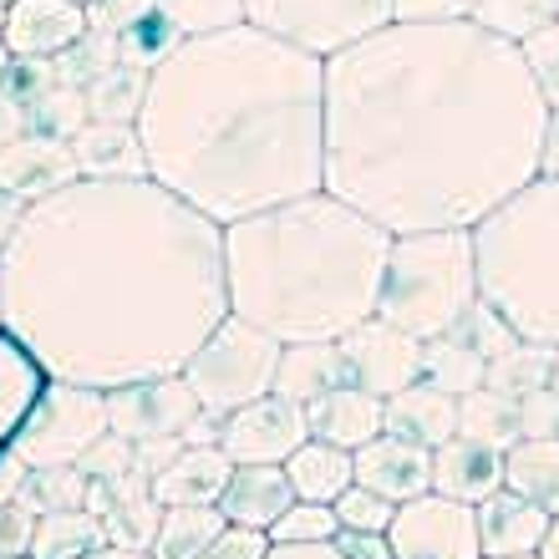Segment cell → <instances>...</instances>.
<instances>
[{"mask_svg":"<svg viewBox=\"0 0 559 559\" xmlns=\"http://www.w3.org/2000/svg\"><path fill=\"white\" fill-rule=\"evenodd\" d=\"M549 103L478 21H386L325 57V193L386 235L473 229L539 178Z\"/></svg>","mask_w":559,"mask_h":559,"instance_id":"cell-1","label":"cell"},{"mask_svg":"<svg viewBox=\"0 0 559 559\" xmlns=\"http://www.w3.org/2000/svg\"><path fill=\"white\" fill-rule=\"evenodd\" d=\"M224 316V229L153 178H72L0 245V325L61 382L178 377Z\"/></svg>","mask_w":559,"mask_h":559,"instance_id":"cell-2","label":"cell"},{"mask_svg":"<svg viewBox=\"0 0 559 559\" xmlns=\"http://www.w3.org/2000/svg\"><path fill=\"white\" fill-rule=\"evenodd\" d=\"M147 178L219 224L325 189V61L239 21L147 67Z\"/></svg>","mask_w":559,"mask_h":559,"instance_id":"cell-3","label":"cell"},{"mask_svg":"<svg viewBox=\"0 0 559 559\" xmlns=\"http://www.w3.org/2000/svg\"><path fill=\"white\" fill-rule=\"evenodd\" d=\"M386 235L336 193H300L224 224V295L229 316L260 325L280 346L341 341L377 316Z\"/></svg>","mask_w":559,"mask_h":559,"instance_id":"cell-4","label":"cell"},{"mask_svg":"<svg viewBox=\"0 0 559 559\" xmlns=\"http://www.w3.org/2000/svg\"><path fill=\"white\" fill-rule=\"evenodd\" d=\"M478 300L519 341L559 346V178L539 174L473 224Z\"/></svg>","mask_w":559,"mask_h":559,"instance_id":"cell-5","label":"cell"},{"mask_svg":"<svg viewBox=\"0 0 559 559\" xmlns=\"http://www.w3.org/2000/svg\"><path fill=\"white\" fill-rule=\"evenodd\" d=\"M478 306L473 229H417L392 235L377 316L417 341L453 336Z\"/></svg>","mask_w":559,"mask_h":559,"instance_id":"cell-6","label":"cell"},{"mask_svg":"<svg viewBox=\"0 0 559 559\" xmlns=\"http://www.w3.org/2000/svg\"><path fill=\"white\" fill-rule=\"evenodd\" d=\"M280 346L270 331L260 325L239 321V316H224L214 331L204 336V346L183 361V386L193 392V402L204 413L224 417L245 407V402H260L275 392V377H280Z\"/></svg>","mask_w":559,"mask_h":559,"instance_id":"cell-7","label":"cell"},{"mask_svg":"<svg viewBox=\"0 0 559 559\" xmlns=\"http://www.w3.org/2000/svg\"><path fill=\"white\" fill-rule=\"evenodd\" d=\"M107 432H112L107 392L82 386V382H61V377H46L36 407H31L21 432L11 438V453L21 457V468L51 473V468L76 463V457H87Z\"/></svg>","mask_w":559,"mask_h":559,"instance_id":"cell-8","label":"cell"},{"mask_svg":"<svg viewBox=\"0 0 559 559\" xmlns=\"http://www.w3.org/2000/svg\"><path fill=\"white\" fill-rule=\"evenodd\" d=\"M245 21L316 57H336L392 21V0H245Z\"/></svg>","mask_w":559,"mask_h":559,"instance_id":"cell-9","label":"cell"},{"mask_svg":"<svg viewBox=\"0 0 559 559\" xmlns=\"http://www.w3.org/2000/svg\"><path fill=\"white\" fill-rule=\"evenodd\" d=\"M386 545L397 559H484V539H478V509L442 493H423V499L402 503Z\"/></svg>","mask_w":559,"mask_h":559,"instance_id":"cell-10","label":"cell"},{"mask_svg":"<svg viewBox=\"0 0 559 559\" xmlns=\"http://www.w3.org/2000/svg\"><path fill=\"white\" fill-rule=\"evenodd\" d=\"M306 438H310L306 407L280 397V392H270L260 402H245V407L219 417V453L235 468L239 463H285Z\"/></svg>","mask_w":559,"mask_h":559,"instance_id":"cell-11","label":"cell"},{"mask_svg":"<svg viewBox=\"0 0 559 559\" xmlns=\"http://www.w3.org/2000/svg\"><path fill=\"white\" fill-rule=\"evenodd\" d=\"M341 352H346L352 382L367 386L371 397L382 402L423 377V341L397 331V325H386L382 316H371V321L356 325L352 336H341Z\"/></svg>","mask_w":559,"mask_h":559,"instance_id":"cell-12","label":"cell"},{"mask_svg":"<svg viewBox=\"0 0 559 559\" xmlns=\"http://www.w3.org/2000/svg\"><path fill=\"white\" fill-rule=\"evenodd\" d=\"M87 41V5L72 0H11L5 5V46L15 61H51Z\"/></svg>","mask_w":559,"mask_h":559,"instance_id":"cell-13","label":"cell"},{"mask_svg":"<svg viewBox=\"0 0 559 559\" xmlns=\"http://www.w3.org/2000/svg\"><path fill=\"white\" fill-rule=\"evenodd\" d=\"M356 484L377 488L382 499H392L402 509V503L432 493V448L407 442L397 432H382L367 448H356Z\"/></svg>","mask_w":559,"mask_h":559,"instance_id":"cell-14","label":"cell"},{"mask_svg":"<svg viewBox=\"0 0 559 559\" xmlns=\"http://www.w3.org/2000/svg\"><path fill=\"white\" fill-rule=\"evenodd\" d=\"M503 488V448H488L478 438H448L442 448H432V493L457 503H478L488 493Z\"/></svg>","mask_w":559,"mask_h":559,"instance_id":"cell-15","label":"cell"},{"mask_svg":"<svg viewBox=\"0 0 559 559\" xmlns=\"http://www.w3.org/2000/svg\"><path fill=\"white\" fill-rule=\"evenodd\" d=\"M549 534V514L539 503H530L514 488H499L478 503V539H484V559H519L539 555Z\"/></svg>","mask_w":559,"mask_h":559,"instance_id":"cell-16","label":"cell"},{"mask_svg":"<svg viewBox=\"0 0 559 559\" xmlns=\"http://www.w3.org/2000/svg\"><path fill=\"white\" fill-rule=\"evenodd\" d=\"M306 417H310V438L336 442V448H346V453L367 448L371 438H382L386 432V402L371 397L367 386H356V382L316 397L306 407Z\"/></svg>","mask_w":559,"mask_h":559,"instance_id":"cell-17","label":"cell"},{"mask_svg":"<svg viewBox=\"0 0 559 559\" xmlns=\"http://www.w3.org/2000/svg\"><path fill=\"white\" fill-rule=\"evenodd\" d=\"M295 503V488L285 478V463H239L219 493V514L239 530H270Z\"/></svg>","mask_w":559,"mask_h":559,"instance_id":"cell-18","label":"cell"},{"mask_svg":"<svg viewBox=\"0 0 559 559\" xmlns=\"http://www.w3.org/2000/svg\"><path fill=\"white\" fill-rule=\"evenodd\" d=\"M76 178H147V153L138 138V122H82L72 143Z\"/></svg>","mask_w":559,"mask_h":559,"instance_id":"cell-19","label":"cell"},{"mask_svg":"<svg viewBox=\"0 0 559 559\" xmlns=\"http://www.w3.org/2000/svg\"><path fill=\"white\" fill-rule=\"evenodd\" d=\"M386 432L423 442V448H442L448 438H457V397L442 392L438 382L417 377L413 386L386 397Z\"/></svg>","mask_w":559,"mask_h":559,"instance_id":"cell-20","label":"cell"},{"mask_svg":"<svg viewBox=\"0 0 559 559\" xmlns=\"http://www.w3.org/2000/svg\"><path fill=\"white\" fill-rule=\"evenodd\" d=\"M72 147H57L46 138H15V143L0 147V189L15 193V199H41V193L72 183Z\"/></svg>","mask_w":559,"mask_h":559,"instance_id":"cell-21","label":"cell"},{"mask_svg":"<svg viewBox=\"0 0 559 559\" xmlns=\"http://www.w3.org/2000/svg\"><path fill=\"white\" fill-rule=\"evenodd\" d=\"M346 382H352V367H346L341 341H300V346L280 352L275 392L300 402V407H310L316 397H325V392H336Z\"/></svg>","mask_w":559,"mask_h":559,"instance_id":"cell-22","label":"cell"},{"mask_svg":"<svg viewBox=\"0 0 559 559\" xmlns=\"http://www.w3.org/2000/svg\"><path fill=\"white\" fill-rule=\"evenodd\" d=\"M285 478H290L295 499L336 503L341 493L356 484V453H346V448H336V442L306 438L290 457H285Z\"/></svg>","mask_w":559,"mask_h":559,"instance_id":"cell-23","label":"cell"},{"mask_svg":"<svg viewBox=\"0 0 559 559\" xmlns=\"http://www.w3.org/2000/svg\"><path fill=\"white\" fill-rule=\"evenodd\" d=\"M41 386H46V367L0 325V448H11V438L21 432L26 413L41 397Z\"/></svg>","mask_w":559,"mask_h":559,"instance_id":"cell-24","label":"cell"},{"mask_svg":"<svg viewBox=\"0 0 559 559\" xmlns=\"http://www.w3.org/2000/svg\"><path fill=\"white\" fill-rule=\"evenodd\" d=\"M503 488L559 514V438H519L503 448Z\"/></svg>","mask_w":559,"mask_h":559,"instance_id":"cell-25","label":"cell"},{"mask_svg":"<svg viewBox=\"0 0 559 559\" xmlns=\"http://www.w3.org/2000/svg\"><path fill=\"white\" fill-rule=\"evenodd\" d=\"M245 21V0H158L147 21H138L143 31H158V46L189 41V36H209V31H229Z\"/></svg>","mask_w":559,"mask_h":559,"instance_id":"cell-26","label":"cell"},{"mask_svg":"<svg viewBox=\"0 0 559 559\" xmlns=\"http://www.w3.org/2000/svg\"><path fill=\"white\" fill-rule=\"evenodd\" d=\"M235 463L219 448H183V453L158 473V499L163 503H219Z\"/></svg>","mask_w":559,"mask_h":559,"instance_id":"cell-27","label":"cell"},{"mask_svg":"<svg viewBox=\"0 0 559 559\" xmlns=\"http://www.w3.org/2000/svg\"><path fill=\"white\" fill-rule=\"evenodd\" d=\"M229 530V519L219 514V503H168L153 530V555L158 559H199L219 534Z\"/></svg>","mask_w":559,"mask_h":559,"instance_id":"cell-28","label":"cell"},{"mask_svg":"<svg viewBox=\"0 0 559 559\" xmlns=\"http://www.w3.org/2000/svg\"><path fill=\"white\" fill-rule=\"evenodd\" d=\"M457 432L488 448H514L524 438V407L499 386H478L468 397H457Z\"/></svg>","mask_w":559,"mask_h":559,"instance_id":"cell-29","label":"cell"},{"mask_svg":"<svg viewBox=\"0 0 559 559\" xmlns=\"http://www.w3.org/2000/svg\"><path fill=\"white\" fill-rule=\"evenodd\" d=\"M423 377L438 382L442 392H453V397H468V392L488 386V356L463 331H453V336L423 341Z\"/></svg>","mask_w":559,"mask_h":559,"instance_id":"cell-30","label":"cell"},{"mask_svg":"<svg viewBox=\"0 0 559 559\" xmlns=\"http://www.w3.org/2000/svg\"><path fill=\"white\" fill-rule=\"evenodd\" d=\"M103 545V530L92 514L76 509H51L36 514V534H31V559H82L87 549Z\"/></svg>","mask_w":559,"mask_h":559,"instance_id":"cell-31","label":"cell"},{"mask_svg":"<svg viewBox=\"0 0 559 559\" xmlns=\"http://www.w3.org/2000/svg\"><path fill=\"white\" fill-rule=\"evenodd\" d=\"M468 21H478L503 41H530L559 21V0H478Z\"/></svg>","mask_w":559,"mask_h":559,"instance_id":"cell-32","label":"cell"},{"mask_svg":"<svg viewBox=\"0 0 559 559\" xmlns=\"http://www.w3.org/2000/svg\"><path fill=\"white\" fill-rule=\"evenodd\" d=\"M549 361H555V346H534V341H514L503 356L488 361V386H499L509 397H530V392H545L549 386Z\"/></svg>","mask_w":559,"mask_h":559,"instance_id":"cell-33","label":"cell"},{"mask_svg":"<svg viewBox=\"0 0 559 559\" xmlns=\"http://www.w3.org/2000/svg\"><path fill=\"white\" fill-rule=\"evenodd\" d=\"M265 534H270V545H325V539H336L341 534V519H336L331 503L295 499Z\"/></svg>","mask_w":559,"mask_h":559,"instance_id":"cell-34","label":"cell"},{"mask_svg":"<svg viewBox=\"0 0 559 559\" xmlns=\"http://www.w3.org/2000/svg\"><path fill=\"white\" fill-rule=\"evenodd\" d=\"M331 509H336L341 530H352V534H386L392 530V519H397V503L382 499V493L367 488V484H352Z\"/></svg>","mask_w":559,"mask_h":559,"instance_id":"cell-35","label":"cell"},{"mask_svg":"<svg viewBox=\"0 0 559 559\" xmlns=\"http://www.w3.org/2000/svg\"><path fill=\"white\" fill-rule=\"evenodd\" d=\"M519 46H524V61H530L534 82H539V97H545L549 107H559V21Z\"/></svg>","mask_w":559,"mask_h":559,"instance_id":"cell-36","label":"cell"},{"mask_svg":"<svg viewBox=\"0 0 559 559\" xmlns=\"http://www.w3.org/2000/svg\"><path fill=\"white\" fill-rule=\"evenodd\" d=\"M457 331H463V336H468L473 346H478V352L488 356V361H493V356H503V352H509V346H514V341H519L514 331H509V325H503L499 316H493V310L484 306V300H478V306L468 310V321L457 325Z\"/></svg>","mask_w":559,"mask_h":559,"instance_id":"cell-37","label":"cell"},{"mask_svg":"<svg viewBox=\"0 0 559 559\" xmlns=\"http://www.w3.org/2000/svg\"><path fill=\"white\" fill-rule=\"evenodd\" d=\"M31 534H36V509L26 499H0V555H31Z\"/></svg>","mask_w":559,"mask_h":559,"instance_id":"cell-38","label":"cell"},{"mask_svg":"<svg viewBox=\"0 0 559 559\" xmlns=\"http://www.w3.org/2000/svg\"><path fill=\"white\" fill-rule=\"evenodd\" d=\"M265 555H270V534L265 530H239V524H229V530H224L199 559H265Z\"/></svg>","mask_w":559,"mask_h":559,"instance_id":"cell-39","label":"cell"},{"mask_svg":"<svg viewBox=\"0 0 559 559\" xmlns=\"http://www.w3.org/2000/svg\"><path fill=\"white\" fill-rule=\"evenodd\" d=\"M478 0H392V21H468Z\"/></svg>","mask_w":559,"mask_h":559,"instance_id":"cell-40","label":"cell"},{"mask_svg":"<svg viewBox=\"0 0 559 559\" xmlns=\"http://www.w3.org/2000/svg\"><path fill=\"white\" fill-rule=\"evenodd\" d=\"M519 407H524V438H559V397L549 386L530 392Z\"/></svg>","mask_w":559,"mask_h":559,"instance_id":"cell-41","label":"cell"},{"mask_svg":"<svg viewBox=\"0 0 559 559\" xmlns=\"http://www.w3.org/2000/svg\"><path fill=\"white\" fill-rule=\"evenodd\" d=\"M336 549L346 559H397V555H392V545H386V534H352V530H341L336 534Z\"/></svg>","mask_w":559,"mask_h":559,"instance_id":"cell-42","label":"cell"},{"mask_svg":"<svg viewBox=\"0 0 559 559\" xmlns=\"http://www.w3.org/2000/svg\"><path fill=\"white\" fill-rule=\"evenodd\" d=\"M92 5H97V15H103V21H112V26H122V31H133L138 21H147V15H153V5H158V0H92Z\"/></svg>","mask_w":559,"mask_h":559,"instance_id":"cell-43","label":"cell"},{"mask_svg":"<svg viewBox=\"0 0 559 559\" xmlns=\"http://www.w3.org/2000/svg\"><path fill=\"white\" fill-rule=\"evenodd\" d=\"M265 559H346L336 549V539H325V545H270Z\"/></svg>","mask_w":559,"mask_h":559,"instance_id":"cell-44","label":"cell"},{"mask_svg":"<svg viewBox=\"0 0 559 559\" xmlns=\"http://www.w3.org/2000/svg\"><path fill=\"white\" fill-rule=\"evenodd\" d=\"M539 174L559 178V107H549V122H545V147H539Z\"/></svg>","mask_w":559,"mask_h":559,"instance_id":"cell-45","label":"cell"},{"mask_svg":"<svg viewBox=\"0 0 559 559\" xmlns=\"http://www.w3.org/2000/svg\"><path fill=\"white\" fill-rule=\"evenodd\" d=\"M26 214V199H15V193L0 189V245H5V235L15 229V219Z\"/></svg>","mask_w":559,"mask_h":559,"instance_id":"cell-46","label":"cell"},{"mask_svg":"<svg viewBox=\"0 0 559 559\" xmlns=\"http://www.w3.org/2000/svg\"><path fill=\"white\" fill-rule=\"evenodd\" d=\"M21 473H26L21 468V457H15L11 448H0V499H11L15 493V478H21Z\"/></svg>","mask_w":559,"mask_h":559,"instance_id":"cell-47","label":"cell"},{"mask_svg":"<svg viewBox=\"0 0 559 559\" xmlns=\"http://www.w3.org/2000/svg\"><path fill=\"white\" fill-rule=\"evenodd\" d=\"M15 138H21V107L11 97H0V147L15 143Z\"/></svg>","mask_w":559,"mask_h":559,"instance_id":"cell-48","label":"cell"},{"mask_svg":"<svg viewBox=\"0 0 559 559\" xmlns=\"http://www.w3.org/2000/svg\"><path fill=\"white\" fill-rule=\"evenodd\" d=\"M82 559H158L153 549H122V545H97V549H87Z\"/></svg>","mask_w":559,"mask_h":559,"instance_id":"cell-49","label":"cell"},{"mask_svg":"<svg viewBox=\"0 0 559 559\" xmlns=\"http://www.w3.org/2000/svg\"><path fill=\"white\" fill-rule=\"evenodd\" d=\"M539 559H559V514H549V534L539 545Z\"/></svg>","mask_w":559,"mask_h":559,"instance_id":"cell-50","label":"cell"},{"mask_svg":"<svg viewBox=\"0 0 559 559\" xmlns=\"http://www.w3.org/2000/svg\"><path fill=\"white\" fill-rule=\"evenodd\" d=\"M11 67H15V57H11V46L0 41V87H5V82H11Z\"/></svg>","mask_w":559,"mask_h":559,"instance_id":"cell-51","label":"cell"},{"mask_svg":"<svg viewBox=\"0 0 559 559\" xmlns=\"http://www.w3.org/2000/svg\"><path fill=\"white\" fill-rule=\"evenodd\" d=\"M549 392L559 397V346H555V361H549Z\"/></svg>","mask_w":559,"mask_h":559,"instance_id":"cell-52","label":"cell"},{"mask_svg":"<svg viewBox=\"0 0 559 559\" xmlns=\"http://www.w3.org/2000/svg\"><path fill=\"white\" fill-rule=\"evenodd\" d=\"M0 41H5V5H0Z\"/></svg>","mask_w":559,"mask_h":559,"instance_id":"cell-53","label":"cell"},{"mask_svg":"<svg viewBox=\"0 0 559 559\" xmlns=\"http://www.w3.org/2000/svg\"><path fill=\"white\" fill-rule=\"evenodd\" d=\"M0 559H31V555H0Z\"/></svg>","mask_w":559,"mask_h":559,"instance_id":"cell-54","label":"cell"},{"mask_svg":"<svg viewBox=\"0 0 559 559\" xmlns=\"http://www.w3.org/2000/svg\"><path fill=\"white\" fill-rule=\"evenodd\" d=\"M72 5H87V11H92V0H72Z\"/></svg>","mask_w":559,"mask_h":559,"instance_id":"cell-55","label":"cell"},{"mask_svg":"<svg viewBox=\"0 0 559 559\" xmlns=\"http://www.w3.org/2000/svg\"><path fill=\"white\" fill-rule=\"evenodd\" d=\"M519 559H539V555H519Z\"/></svg>","mask_w":559,"mask_h":559,"instance_id":"cell-56","label":"cell"},{"mask_svg":"<svg viewBox=\"0 0 559 559\" xmlns=\"http://www.w3.org/2000/svg\"><path fill=\"white\" fill-rule=\"evenodd\" d=\"M0 5H11V0H0Z\"/></svg>","mask_w":559,"mask_h":559,"instance_id":"cell-57","label":"cell"}]
</instances>
